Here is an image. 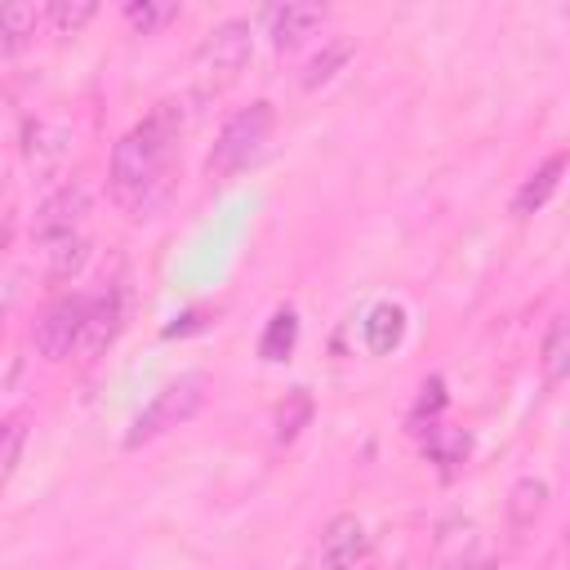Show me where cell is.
Segmentation results:
<instances>
[{"label": "cell", "mask_w": 570, "mask_h": 570, "mask_svg": "<svg viewBox=\"0 0 570 570\" xmlns=\"http://www.w3.org/2000/svg\"><path fill=\"white\" fill-rule=\"evenodd\" d=\"M183 134V111L174 102L151 107L134 129L111 147V196L129 218H151L169 191V165Z\"/></svg>", "instance_id": "obj_1"}, {"label": "cell", "mask_w": 570, "mask_h": 570, "mask_svg": "<svg viewBox=\"0 0 570 570\" xmlns=\"http://www.w3.org/2000/svg\"><path fill=\"white\" fill-rule=\"evenodd\" d=\"M249 53H254V31H249V22H240V18L218 22V27L196 45V53H191V89H196V98L209 102V98L227 94V89L240 80V71L249 67Z\"/></svg>", "instance_id": "obj_2"}, {"label": "cell", "mask_w": 570, "mask_h": 570, "mask_svg": "<svg viewBox=\"0 0 570 570\" xmlns=\"http://www.w3.org/2000/svg\"><path fill=\"white\" fill-rule=\"evenodd\" d=\"M272 129H276L272 102H249L236 116H227V125L218 129V138L209 147V160H205L209 178H236L240 169L258 165L267 142H272Z\"/></svg>", "instance_id": "obj_3"}, {"label": "cell", "mask_w": 570, "mask_h": 570, "mask_svg": "<svg viewBox=\"0 0 570 570\" xmlns=\"http://www.w3.org/2000/svg\"><path fill=\"white\" fill-rule=\"evenodd\" d=\"M200 401H205V374H196V370H191V374H178L174 383H165V387L138 410V419H134L129 432H125V445L138 450V445L165 436L169 428L187 423V419L200 410Z\"/></svg>", "instance_id": "obj_4"}, {"label": "cell", "mask_w": 570, "mask_h": 570, "mask_svg": "<svg viewBox=\"0 0 570 570\" xmlns=\"http://www.w3.org/2000/svg\"><path fill=\"white\" fill-rule=\"evenodd\" d=\"M89 312H94V298L89 294H58L36 330H31V343L45 361H67L76 347H85V330H89Z\"/></svg>", "instance_id": "obj_5"}, {"label": "cell", "mask_w": 570, "mask_h": 570, "mask_svg": "<svg viewBox=\"0 0 570 570\" xmlns=\"http://www.w3.org/2000/svg\"><path fill=\"white\" fill-rule=\"evenodd\" d=\"M85 218H89V191H85V183H62L53 196L40 200V209L31 218V236L40 245L67 240V236H80L85 232Z\"/></svg>", "instance_id": "obj_6"}, {"label": "cell", "mask_w": 570, "mask_h": 570, "mask_svg": "<svg viewBox=\"0 0 570 570\" xmlns=\"http://www.w3.org/2000/svg\"><path fill=\"white\" fill-rule=\"evenodd\" d=\"M370 548V534L356 512H338L321 530V566L325 570H352Z\"/></svg>", "instance_id": "obj_7"}, {"label": "cell", "mask_w": 570, "mask_h": 570, "mask_svg": "<svg viewBox=\"0 0 570 570\" xmlns=\"http://www.w3.org/2000/svg\"><path fill=\"white\" fill-rule=\"evenodd\" d=\"M566 165H570V156H566V151H552L548 160H539V165L530 169V178L517 187V196H512V218H534V214L552 200V191L561 187Z\"/></svg>", "instance_id": "obj_8"}, {"label": "cell", "mask_w": 570, "mask_h": 570, "mask_svg": "<svg viewBox=\"0 0 570 570\" xmlns=\"http://www.w3.org/2000/svg\"><path fill=\"white\" fill-rule=\"evenodd\" d=\"M263 18H267L272 45L276 49H294L307 31H316L325 22V4H294V0H285V4H272Z\"/></svg>", "instance_id": "obj_9"}, {"label": "cell", "mask_w": 570, "mask_h": 570, "mask_svg": "<svg viewBox=\"0 0 570 570\" xmlns=\"http://www.w3.org/2000/svg\"><path fill=\"white\" fill-rule=\"evenodd\" d=\"M125 325V289H107L94 294V312H89V330H85V356H98L102 347H111V338Z\"/></svg>", "instance_id": "obj_10"}, {"label": "cell", "mask_w": 570, "mask_h": 570, "mask_svg": "<svg viewBox=\"0 0 570 570\" xmlns=\"http://www.w3.org/2000/svg\"><path fill=\"white\" fill-rule=\"evenodd\" d=\"M365 347L370 352H379V356H387V352H396L401 347V338H405V307H396V303H374L370 312H365Z\"/></svg>", "instance_id": "obj_11"}, {"label": "cell", "mask_w": 570, "mask_h": 570, "mask_svg": "<svg viewBox=\"0 0 570 570\" xmlns=\"http://www.w3.org/2000/svg\"><path fill=\"white\" fill-rule=\"evenodd\" d=\"M539 365H543V379L548 383L570 379V307L548 321V334L539 343Z\"/></svg>", "instance_id": "obj_12"}, {"label": "cell", "mask_w": 570, "mask_h": 570, "mask_svg": "<svg viewBox=\"0 0 570 570\" xmlns=\"http://www.w3.org/2000/svg\"><path fill=\"white\" fill-rule=\"evenodd\" d=\"M548 508V481L543 476H521L508 490V525L512 530H530Z\"/></svg>", "instance_id": "obj_13"}, {"label": "cell", "mask_w": 570, "mask_h": 570, "mask_svg": "<svg viewBox=\"0 0 570 570\" xmlns=\"http://www.w3.org/2000/svg\"><path fill=\"white\" fill-rule=\"evenodd\" d=\"M294 343H298V312L294 307H276L272 321H267V330H263V338H258V356L272 361V365H281L294 352Z\"/></svg>", "instance_id": "obj_14"}, {"label": "cell", "mask_w": 570, "mask_h": 570, "mask_svg": "<svg viewBox=\"0 0 570 570\" xmlns=\"http://www.w3.org/2000/svg\"><path fill=\"white\" fill-rule=\"evenodd\" d=\"M67 129L62 125H27V156H31V165H36V174H49L62 156H67Z\"/></svg>", "instance_id": "obj_15"}, {"label": "cell", "mask_w": 570, "mask_h": 570, "mask_svg": "<svg viewBox=\"0 0 570 570\" xmlns=\"http://www.w3.org/2000/svg\"><path fill=\"white\" fill-rule=\"evenodd\" d=\"M307 423H312V392H307V387L285 392V401L276 405V428H272L276 445H294Z\"/></svg>", "instance_id": "obj_16"}, {"label": "cell", "mask_w": 570, "mask_h": 570, "mask_svg": "<svg viewBox=\"0 0 570 570\" xmlns=\"http://www.w3.org/2000/svg\"><path fill=\"white\" fill-rule=\"evenodd\" d=\"M0 49H4V58H13L31 36H36V4H22V0H13V4H4L0 9Z\"/></svg>", "instance_id": "obj_17"}, {"label": "cell", "mask_w": 570, "mask_h": 570, "mask_svg": "<svg viewBox=\"0 0 570 570\" xmlns=\"http://www.w3.org/2000/svg\"><path fill=\"white\" fill-rule=\"evenodd\" d=\"M347 58H352V40H347V36H334V40H330V45H325L307 67H303V76H298V80H303V89L325 85V80H330Z\"/></svg>", "instance_id": "obj_18"}, {"label": "cell", "mask_w": 570, "mask_h": 570, "mask_svg": "<svg viewBox=\"0 0 570 570\" xmlns=\"http://www.w3.org/2000/svg\"><path fill=\"white\" fill-rule=\"evenodd\" d=\"M85 249H89L85 232H80V236H67V240H53V245L45 249V254H49V276H53V281L76 276V272L85 267Z\"/></svg>", "instance_id": "obj_19"}, {"label": "cell", "mask_w": 570, "mask_h": 570, "mask_svg": "<svg viewBox=\"0 0 570 570\" xmlns=\"http://www.w3.org/2000/svg\"><path fill=\"white\" fill-rule=\"evenodd\" d=\"M94 13H98L94 0H53V4H49V22H53L62 36H76Z\"/></svg>", "instance_id": "obj_20"}, {"label": "cell", "mask_w": 570, "mask_h": 570, "mask_svg": "<svg viewBox=\"0 0 570 570\" xmlns=\"http://www.w3.org/2000/svg\"><path fill=\"white\" fill-rule=\"evenodd\" d=\"M125 18H129V27H134V31L151 36V31L160 27V22L178 18V4H156V0H129V4H125Z\"/></svg>", "instance_id": "obj_21"}, {"label": "cell", "mask_w": 570, "mask_h": 570, "mask_svg": "<svg viewBox=\"0 0 570 570\" xmlns=\"http://www.w3.org/2000/svg\"><path fill=\"white\" fill-rule=\"evenodd\" d=\"M22 445H27V419L13 414V419L4 423V450H0V476H4V481L18 472V463H22Z\"/></svg>", "instance_id": "obj_22"}, {"label": "cell", "mask_w": 570, "mask_h": 570, "mask_svg": "<svg viewBox=\"0 0 570 570\" xmlns=\"http://www.w3.org/2000/svg\"><path fill=\"white\" fill-rule=\"evenodd\" d=\"M445 570H481V566H472V561H459V566H445Z\"/></svg>", "instance_id": "obj_23"}]
</instances>
